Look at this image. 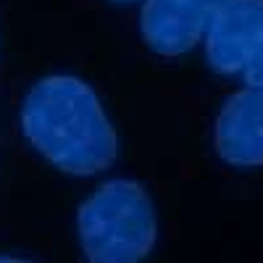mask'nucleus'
Returning a JSON list of instances; mask_svg holds the SVG:
<instances>
[{
    "instance_id": "1",
    "label": "nucleus",
    "mask_w": 263,
    "mask_h": 263,
    "mask_svg": "<svg viewBox=\"0 0 263 263\" xmlns=\"http://www.w3.org/2000/svg\"><path fill=\"white\" fill-rule=\"evenodd\" d=\"M27 142L69 177H95L119 158V135L98 92L79 77L50 74L29 87L18 111Z\"/></svg>"
},
{
    "instance_id": "2",
    "label": "nucleus",
    "mask_w": 263,
    "mask_h": 263,
    "mask_svg": "<svg viewBox=\"0 0 263 263\" xmlns=\"http://www.w3.org/2000/svg\"><path fill=\"white\" fill-rule=\"evenodd\" d=\"M77 234L87 263H142L158 239L150 192L135 179H108L77 211Z\"/></svg>"
},
{
    "instance_id": "3",
    "label": "nucleus",
    "mask_w": 263,
    "mask_h": 263,
    "mask_svg": "<svg viewBox=\"0 0 263 263\" xmlns=\"http://www.w3.org/2000/svg\"><path fill=\"white\" fill-rule=\"evenodd\" d=\"M221 6L224 0H145L140 34L153 53L179 58L205 37L213 13Z\"/></svg>"
},
{
    "instance_id": "4",
    "label": "nucleus",
    "mask_w": 263,
    "mask_h": 263,
    "mask_svg": "<svg viewBox=\"0 0 263 263\" xmlns=\"http://www.w3.org/2000/svg\"><path fill=\"white\" fill-rule=\"evenodd\" d=\"M263 37V0H224L205 29L208 66L221 74H239Z\"/></svg>"
},
{
    "instance_id": "5",
    "label": "nucleus",
    "mask_w": 263,
    "mask_h": 263,
    "mask_svg": "<svg viewBox=\"0 0 263 263\" xmlns=\"http://www.w3.org/2000/svg\"><path fill=\"white\" fill-rule=\"evenodd\" d=\"M218 158L237 168L263 166V87L234 92L218 111L213 126Z\"/></svg>"
},
{
    "instance_id": "6",
    "label": "nucleus",
    "mask_w": 263,
    "mask_h": 263,
    "mask_svg": "<svg viewBox=\"0 0 263 263\" xmlns=\"http://www.w3.org/2000/svg\"><path fill=\"white\" fill-rule=\"evenodd\" d=\"M242 74H245V82H248L250 87H263V37H260V42H258L253 58L248 61V66L242 69Z\"/></svg>"
},
{
    "instance_id": "7",
    "label": "nucleus",
    "mask_w": 263,
    "mask_h": 263,
    "mask_svg": "<svg viewBox=\"0 0 263 263\" xmlns=\"http://www.w3.org/2000/svg\"><path fill=\"white\" fill-rule=\"evenodd\" d=\"M0 263H34L27 258H16V255H0Z\"/></svg>"
},
{
    "instance_id": "8",
    "label": "nucleus",
    "mask_w": 263,
    "mask_h": 263,
    "mask_svg": "<svg viewBox=\"0 0 263 263\" xmlns=\"http://www.w3.org/2000/svg\"><path fill=\"white\" fill-rule=\"evenodd\" d=\"M114 3H135V0H114Z\"/></svg>"
}]
</instances>
